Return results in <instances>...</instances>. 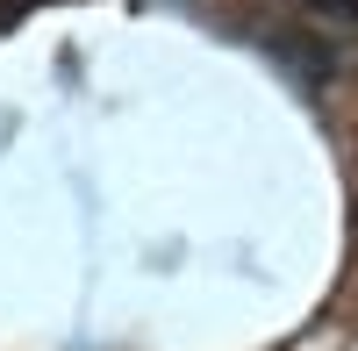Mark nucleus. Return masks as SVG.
Wrapping results in <instances>:
<instances>
[{"label": "nucleus", "mask_w": 358, "mask_h": 351, "mask_svg": "<svg viewBox=\"0 0 358 351\" xmlns=\"http://www.w3.org/2000/svg\"><path fill=\"white\" fill-rule=\"evenodd\" d=\"M22 8H29V0H0V29H8V22H15Z\"/></svg>", "instance_id": "nucleus-1"}]
</instances>
